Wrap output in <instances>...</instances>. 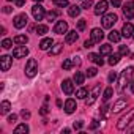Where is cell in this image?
Listing matches in <instances>:
<instances>
[{"label":"cell","instance_id":"1","mask_svg":"<svg viewBox=\"0 0 134 134\" xmlns=\"http://www.w3.org/2000/svg\"><path fill=\"white\" fill-rule=\"evenodd\" d=\"M132 74H134V68H132V66H128V68H125V70L121 71V74H120V77H118V90H120V92H123L125 87L129 84Z\"/></svg>","mask_w":134,"mask_h":134},{"label":"cell","instance_id":"2","mask_svg":"<svg viewBox=\"0 0 134 134\" xmlns=\"http://www.w3.org/2000/svg\"><path fill=\"white\" fill-rule=\"evenodd\" d=\"M38 73V62L35 58H29L27 65H25V76L27 77H35Z\"/></svg>","mask_w":134,"mask_h":134},{"label":"cell","instance_id":"3","mask_svg":"<svg viewBox=\"0 0 134 134\" xmlns=\"http://www.w3.org/2000/svg\"><path fill=\"white\" fill-rule=\"evenodd\" d=\"M101 21H103V27H104V29H112L114 24L118 21V16H117L115 13H107V14L103 16Z\"/></svg>","mask_w":134,"mask_h":134},{"label":"cell","instance_id":"4","mask_svg":"<svg viewBox=\"0 0 134 134\" xmlns=\"http://www.w3.org/2000/svg\"><path fill=\"white\" fill-rule=\"evenodd\" d=\"M132 118H134V109H129V110H128V114H126V115H123V117L118 120L117 128H118V129H125V128L129 125V121H131Z\"/></svg>","mask_w":134,"mask_h":134},{"label":"cell","instance_id":"5","mask_svg":"<svg viewBox=\"0 0 134 134\" xmlns=\"http://www.w3.org/2000/svg\"><path fill=\"white\" fill-rule=\"evenodd\" d=\"M32 14H33V18H35V21H43V18L46 16V11H44V8H43L40 3H36V5H33V8H32Z\"/></svg>","mask_w":134,"mask_h":134},{"label":"cell","instance_id":"6","mask_svg":"<svg viewBox=\"0 0 134 134\" xmlns=\"http://www.w3.org/2000/svg\"><path fill=\"white\" fill-rule=\"evenodd\" d=\"M27 22H29V18H27V14H25V13L18 14V16L14 18V21H13V24H14V27H16V29H24V27L27 25Z\"/></svg>","mask_w":134,"mask_h":134},{"label":"cell","instance_id":"7","mask_svg":"<svg viewBox=\"0 0 134 134\" xmlns=\"http://www.w3.org/2000/svg\"><path fill=\"white\" fill-rule=\"evenodd\" d=\"M99 92H101V85H96L93 90H92V93L88 95V98H85V104L87 106H92L96 99H98V96H99Z\"/></svg>","mask_w":134,"mask_h":134},{"label":"cell","instance_id":"8","mask_svg":"<svg viewBox=\"0 0 134 134\" xmlns=\"http://www.w3.org/2000/svg\"><path fill=\"white\" fill-rule=\"evenodd\" d=\"M54 32L57 35H63V33H68V22L66 21H57L55 27H54Z\"/></svg>","mask_w":134,"mask_h":134},{"label":"cell","instance_id":"9","mask_svg":"<svg viewBox=\"0 0 134 134\" xmlns=\"http://www.w3.org/2000/svg\"><path fill=\"white\" fill-rule=\"evenodd\" d=\"M123 14L126 19H134V2H128L123 5Z\"/></svg>","mask_w":134,"mask_h":134},{"label":"cell","instance_id":"10","mask_svg":"<svg viewBox=\"0 0 134 134\" xmlns=\"http://www.w3.org/2000/svg\"><path fill=\"white\" fill-rule=\"evenodd\" d=\"M13 65V58L10 55H2L0 57V66H2V71H8Z\"/></svg>","mask_w":134,"mask_h":134},{"label":"cell","instance_id":"11","mask_svg":"<svg viewBox=\"0 0 134 134\" xmlns=\"http://www.w3.org/2000/svg\"><path fill=\"white\" fill-rule=\"evenodd\" d=\"M25 55H29V49L25 46H18L13 49V57L14 58H24Z\"/></svg>","mask_w":134,"mask_h":134},{"label":"cell","instance_id":"12","mask_svg":"<svg viewBox=\"0 0 134 134\" xmlns=\"http://www.w3.org/2000/svg\"><path fill=\"white\" fill-rule=\"evenodd\" d=\"M62 90H63V93H66V95H71V93L74 92V84H73V81H71V79H65V81L62 82Z\"/></svg>","mask_w":134,"mask_h":134},{"label":"cell","instance_id":"13","mask_svg":"<svg viewBox=\"0 0 134 134\" xmlns=\"http://www.w3.org/2000/svg\"><path fill=\"white\" fill-rule=\"evenodd\" d=\"M123 109H126V99H125V98H120V99H117V101L114 103V106H112L110 110L117 114V112H121Z\"/></svg>","mask_w":134,"mask_h":134},{"label":"cell","instance_id":"14","mask_svg":"<svg viewBox=\"0 0 134 134\" xmlns=\"http://www.w3.org/2000/svg\"><path fill=\"white\" fill-rule=\"evenodd\" d=\"M132 35H134V25H132L131 22H126V24L123 25V29H121V36L131 38Z\"/></svg>","mask_w":134,"mask_h":134},{"label":"cell","instance_id":"15","mask_svg":"<svg viewBox=\"0 0 134 134\" xmlns=\"http://www.w3.org/2000/svg\"><path fill=\"white\" fill-rule=\"evenodd\" d=\"M107 7H109V3L106 2V0H101V2H98V3H96V8H95V14H96V16L104 14V13L107 11Z\"/></svg>","mask_w":134,"mask_h":134},{"label":"cell","instance_id":"16","mask_svg":"<svg viewBox=\"0 0 134 134\" xmlns=\"http://www.w3.org/2000/svg\"><path fill=\"white\" fill-rule=\"evenodd\" d=\"M74 65H79V60L77 58H66L63 63H62V68L65 70V71H68V70H71Z\"/></svg>","mask_w":134,"mask_h":134},{"label":"cell","instance_id":"17","mask_svg":"<svg viewBox=\"0 0 134 134\" xmlns=\"http://www.w3.org/2000/svg\"><path fill=\"white\" fill-rule=\"evenodd\" d=\"M103 38H104V32H103L101 29H93V30H92V40H93L95 43H101Z\"/></svg>","mask_w":134,"mask_h":134},{"label":"cell","instance_id":"18","mask_svg":"<svg viewBox=\"0 0 134 134\" xmlns=\"http://www.w3.org/2000/svg\"><path fill=\"white\" fill-rule=\"evenodd\" d=\"M77 109V106H76V101L74 99H66V103H65V112L66 114H73L74 110Z\"/></svg>","mask_w":134,"mask_h":134},{"label":"cell","instance_id":"19","mask_svg":"<svg viewBox=\"0 0 134 134\" xmlns=\"http://www.w3.org/2000/svg\"><path fill=\"white\" fill-rule=\"evenodd\" d=\"M77 38H79V35L76 33V30L68 32V33H66V36H65V43H66V44H73V43L77 41Z\"/></svg>","mask_w":134,"mask_h":134},{"label":"cell","instance_id":"20","mask_svg":"<svg viewBox=\"0 0 134 134\" xmlns=\"http://www.w3.org/2000/svg\"><path fill=\"white\" fill-rule=\"evenodd\" d=\"M52 44H54V40L52 38H43L41 43H40V49L41 51H47V49L52 47Z\"/></svg>","mask_w":134,"mask_h":134},{"label":"cell","instance_id":"21","mask_svg":"<svg viewBox=\"0 0 134 134\" xmlns=\"http://www.w3.org/2000/svg\"><path fill=\"white\" fill-rule=\"evenodd\" d=\"M101 57H103L101 54H88V60H92V62L96 63L98 66H103V65H104V60H103Z\"/></svg>","mask_w":134,"mask_h":134},{"label":"cell","instance_id":"22","mask_svg":"<svg viewBox=\"0 0 134 134\" xmlns=\"http://www.w3.org/2000/svg\"><path fill=\"white\" fill-rule=\"evenodd\" d=\"M68 14H70L71 18H77V16L81 14V7H77V5H71V7L68 8Z\"/></svg>","mask_w":134,"mask_h":134},{"label":"cell","instance_id":"23","mask_svg":"<svg viewBox=\"0 0 134 134\" xmlns=\"http://www.w3.org/2000/svg\"><path fill=\"white\" fill-rule=\"evenodd\" d=\"M62 49H63V44H62V43H57V44H54V46L49 49V55H57V54L62 52Z\"/></svg>","mask_w":134,"mask_h":134},{"label":"cell","instance_id":"24","mask_svg":"<svg viewBox=\"0 0 134 134\" xmlns=\"http://www.w3.org/2000/svg\"><path fill=\"white\" fill-rule=\"evenodd\" d=\"M99 54L101 55H110L112 54V46L110 44H101L99 46Z\"/></svg>","mask_w":134,"mask_h":134},{"label":"cell","instance_id":"25","mask_svg":"<svg viewBox=\"0 0 134 134\" xmlns=\"http://www.w3.org/2000/svg\"><path fill=\"white\" fill-rule=\"evenodd\" d=\"M29 132V126L25 123H21L14 128V134H27Z\"/></svg>","mask_w":134,"mask_h":134},{"label":"cell","instance_id":"26","mask_svg":"<svg viewBox=\"0 0 134 134\" xmlns=\"http://www.w3.org/2000/svg\"><path fill=\"white\" fill-rule=\"evenodd\" d=\"M73 81H74L77 85H82V84H84V81H85V76H84L81 71H76V73H74V77H73Z\"/></svg>","mask_w":134,"mask_h":134},{"label":"cell","instance_id":"27","mask_svg":"<svg viewBox=\"0 0 134 134\" xmlns=\"http://www.w3.org/2000/svg\"><path fill=\"white\" fill-rule=\"evenodd\" d=\"M11 109V103L10 101H2V104H0V114H8Z\"/></svg>","mask_w":134,"mask_h":134},{"label":"cell","instance_id":"28","mask_svg":"<svg viewBox=\"0 0 134 134\" xmlns=\"http://www.w3.org/2000/svg\"><path fill=\"white\" fill-rule=\"evenodd\" d=\"M14 43L19 44V46H24V44L29 43V38L25 35H18V36H14Z\"/></svg>","mask_w":134,"mask_h":134},{"label":"cell","instance_id":"29","mask_svg":"<svg viewBox=\"0 0 134 134\" xmlns=\"http://www.w3.org/2000/svg\"><path fill=\"white\" fill-rule=\"evenodd\" d=\"M120 38H121V35H120V32H117V30H112V32L109 33V40H110L112 43H118Z\"/></svg>","mask_w":134,"mask_h":134},{"label":"cell","instance_id":"30","mask_svg":"<svg viewBox=\"0 0 134 134\" xmlns=\"http://www.w3.org/2000/svg\"><path fill=\"white\" fill-rule=\"evenodd\" d=\"M35 32H36V35H40V36H43V35H46V33H47V25H43V24H38V25H36V29H35Z\"/></svg>","mask_w":134,"mask_h":134},{"label":"cell","instance_id":"31","mask_svg":"<svg viewBox=\"0 0 134 134\" xmlns=\"http://www.w3.org/2000/svg\"><path fill=\"white\" fill-rule=\"evenodd\" d=\"M76 96H77L79 99H85V98L88 96V90H87V88H84V87H81V88L76 92Z\"/></svg>","mask_w":134,"mask_h":134},{"label":"cell","instance_id":"32","mask_svg":"<svg viewBox=\"0 0 134 134\" xmlns=\"http://www.w3.org/2000/svg\"><path fill=\"white\" fill-rule=\"evenodd\" d=\"M120 57H121L120 52H118V54H110V57H109V65H112V66L117 65V63L120 62Z\"/></svg>","mask_w":134,"mask_h":134},{"label":"cell","instance_id":"33","mask_svg":"<svg viewBox=\"0 0 134 134\" xmlns=\"http://www.w3.org/2000/svg\"><path fill=\"white\" fill-rule=\"evenodd\" d=\"M52 2H54L58 8H66V7H70L68 0H52Z\"/></svg>","mask_w":134,"mask_h":134},{"label":"cell","instance_id":"34","mask_svg":"<svg viewBox=\"0 0 134 134\" xmlns=\"http://www.w3.org/2000/svg\"><path fill=\"white\" fill-rule=\"evenodd\" d=\"M112 95H114V90H112V87H107V88L104 90V95H103V98H104V101H107V99H110V98H112Z\"/></svg>","mask_w":134,"mask_h":134},{"label":"cell","instance_id":"35","mask_svg":"<svg viewBox=\"0 0 134 134\" xmlns=\"http://www.w3.org/2000/svg\"><path fill=\"white\" fill-rule=\"evenodd\" d=\"M11 44H13V40H10V38H5V40L2 41V47H3V49H10Z\"/></svg>","mask_w":134,"mask_h":134},{"label":"cell","instance_id":"36","mask_svg":"<svg viewBox=\"0 0 134 134\" xmlns=\"http://www.w3.org/2000/svg\"><path fill=\"white\" fill-rule=\"evenodd\" d=\"M85 74H87V77H95V76L98 74V70H96V68H88Z\"/></svg>","mask_w":134,"mask_h":134},{"label":"cell","instance_id":"37","mask_svg":"<svg viewBox=\"0 0 134 134\" xmlns=\"http://www.w3.org/2000/svg\"><path fill=\"white\" fill-rule=\"evenodd\" d=\"M85 24H87V22H85V19L77 21V30H79V32H82V30L85 29Z\"/></svg>","mask_w":134,"mask_h":134},{"label":"cell","instance_id":"38","mask_svg":"<svg viewBox=\"0 0 134 134\" xmlns=\"http://www.w3.org/2000/svg\"><path fill=\"white\" fill-rule=\"evenodd\" d=\"M92 5H93V0H84V3H82V8L88 10V8H92Z\"/></svg>","mask_w":134,"mask_h":134},{"label":"cell","instance_id":"39","mask_svg":"<svg viewBox=\"0 0 134 134\" xmlns=\"http://www.w3.org/2000/svg\"><path fill=\"white\" fill-rule=\"evenodd\" d=\"M55 18H57V11H49L47 13V19L49 21H55Z\"/></svg>","mask_w":134,"mask_h":134},{"label":"cell","instance_id":"40","mask_svg":"<svg viewBox=\"0 0 134 134\" xmlns=\"http://www.w3.org/2000/svg\"><path fill=\"white\" fill-rule=\"evenodd\" d=\"M120 55H126L128 52H129V49H128V46H120Z\"/></svg>","mask_w":134,"mask_h":134},{"label":"cell","instance_id":"41","mask_svg":"<svg viewBox=\"0 0 134 134\" xmlns=\"http://www.w3.org/2000/svg\"><path fill=\"white\" fill-rule=\"evenodd\" d=\"M93 44H95V41H93L92 38H90V40H87V41L84 43V46H85L87 49H90V47H93Z\"/></svg>","mask_w":134,"mask_h":134},{"label":"cell","instance_id":"42","mask_svg":"<svg viewBox=\"0 0 134 134\" xmlns=\"http://www.w3.org/2000/svg\"><path fill=\"white\" fill-rule=\"evenodd\" d=\"M98 126H99V121H98V120H93V121L90 123V126H88V128H90V129H96Z\"/></svg>","mask_w":134,"mask_h":134},{"label":"cell","instance_id":"43","mask_svg":"<svg viewBox=\"0 0 134 134\" xmlns=\"http://www.w3.org/2000/svg\"><path fill=\"white\" fill-rule=\"evenodd\" d=\"M21 115H22V118H24V120H29V118H30V112H29V110H22V112H21Z\"/></svg>","mask_w":134,"mask_h":134},{"label":"cell","instance_id":"44","mask_svg":"<svg viewBox=\"0 0 134 134\" xmlns=\"http://www.w3.org/2000/svg\"><path fill=\"white\" fill-rule=\"evenodd\" d=\"M18 120V115L16 114H13V115H8V123H14Z\"/></svg>","mask_w":134,"mask_h":134},{"label":"cell","instance_id":"45","mask_svg":"<svg viewBox=\"0 0 134 134\" xmlns=\"http://www.w3.org/2000/svg\"><path fill=\"white\" fill-rule=\"evenodd\" d=\"M115 79H117V74H115V73H114V71H112V73H110V74H109V82H114V81H115Z\"/></svg>","mask_w":134,"mask_h":134},{"label":"cell","instance_id":"46","mask_svg":"<svg viewBox=\"0 0 134 134\" xmlns=\"http://www.w3.org/2000/svg\"><path fill=\"white\" fill-rule=\"evenodd\" d=\"M47 112H49V110H47V106H43V107H41V110H40V114H41V115H46Z\"/></svg>","mask_w":134,"mask_h":134},{"label":"cell","instance_id":"47","mask_svg":"<svg viewBox=\"0 0 134 134\" xmlns=\"http://www.w3.org/2000/svg\"><path fill=\"white\" fill-rule=\"evenodd\" d=\"M110 2H112V5H114L115 8H118V7L121 5V2H120V0H110Z\"/></svg>","mask_w":134,"mask_h":134},{"label":"cell","instance_id":"48","mask_svg":"<svg viewBox=\"0 0 134 134\" xmlns=\"http://www.w3.org/2000/svg\"><path fill=\"white\" fill-rule=\"evenodd\" d=\"M82 128V121H74V129H81Z\"/></svg>","mask_w":134,"mask_h":134},{"label":"cell","instance_id":"49","mask_svg":"<svg viewBox=\"0 0 134 134\" xmlns=\"http://www.w3.org/2000/svg\"><path fill=\"white\" fill-rule=\"evenodd\" d=\"M16 5L18 7H24L25 5V0H16Z\"/></svg>","mask_w":134,"mask_h":134},{"label":"cell","instance_id":"50","mask_svg":"<svg viewBox=\"0 0 134 134\" xmlns=\"http://www.w3.org/2000/svg\"><path fill=\"white\" fill-rule=\"evenodd\" d=\"M3 13L10 14V13H11V7H5V8H3Z\"/></svg>","mask_w":134,"mask_h":134},{"label":"cell","instance_id":"51","mask_svg":"<svg viewBox=\"0 0 134 134\" xmlns=\"http://www.w3.org/2000/svg\"><path fill=\"white\" fill-rule=\"evenodd\" d=\"M131 92L134 93V82H131Z\"/></svg>","mask_w":134,"mask_h":134},{"label":"cell","instance_id":"52","mask_svg":"<svg viewBox=\"0 0 134 134\" xmlns=\"http://www.w3.org/2000/svg\"><path fill=\"white\" fill-rule=\"evenodd\" d=\"M33 2H36V3H41V2H43V0H33Z\"/></svg>","mask_w":134,"mask_h":134},{"label":"cell","instance_id":"53","mask_svg":"<svg viewBox=\"0 0 134 134\" xmlns=\"http://www.w3.org/2000/svg\"><path fill=\"white\" fill-rule=\"evenodd\" d=\"M131 132H134V126H132V128H131Z\"/></svg>","mask_w":134,"mask_h":134},{"label":"cell","instance_id":"54","mask_svg":"<svg viewBox=\"0 0 134 134\" xmlns=\"http://www.w3.org/2000/svg\"><path fill=\"white\" fill-rule=\"evenodd\" d=\"M8 2H11V0H8Z\"/></svg>","mask_w":134,"mask_h":134},{"label":"cell","instance_id":"55","mask_svg":"<svg viewBox=\"0 0 134 134\" xmlns=\"http://www.w3.org/2000/svg\"><path fill=\"white\" fill-rule=\"evenodd\" d=\"M132 38H134V35H132Z\"/></svg>","mask_w":134,"mask_h":134}]
</instances>
